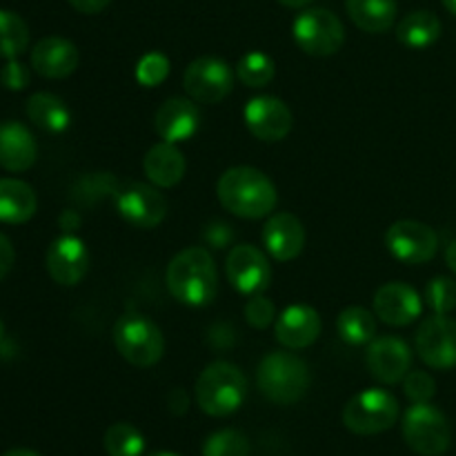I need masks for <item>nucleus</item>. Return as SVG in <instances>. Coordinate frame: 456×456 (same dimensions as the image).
<instances>
[{
	"instance_id": "nucleus-1",
	"label": "nucleus",
	"mask_w": 456,
	"mask_h": 456,
	"mask_svg": "<svg viewBox=\"0 0 456 456\" xmlns=\"http://www.w3.org/2000/svg\"><path fill=\"white\" fill-rule=\"evenodd\" d=\"M167 288L176 301L190 307H205L214 301L218 274L212 254L205 248H187L169 261Z\"/></svg>"
},
{
	"instance_id": "nucleus-2",
	"label": "nucleus",
	"mask_w": 456,
	"mask_h": 456,
	"mask_svg": "<svg viewBox=\"0 0 456 456\" xmlns=\"http://www.w3.org/2000/svg\"><path fill=\"white\" fill-rule=\"evenodd\" d=\"M218 200L230 214L240 218H263L274 212L276 187L254 167H232L218 178Z\"/></svg>"
},
{
	"instance_id": "nucleus-3",
	"label": "nucleus",
	"mask_w": 456,
	"mask_h": 456,
	"mask_svg": "<svg viewBox=\"0 0 456 456\" xmlns=\"http://www.w3.org/2000/svg\"><path fill=\"white\" fill-rule=\"evenodd\" d=\"M196 403L209 417H230L248 396V379L239 365L216 361L200 372L196 381Z\"/></svg>"
},
{
	"instance_id": "nucleus-4",
	"label": "nucleus",
	"mask_w": 456,
	"mask_h": 456,
	"mask_svg": "<svg viewBox=\"0 0 456 456\" xmlns=\"http://www.w3.org/2000/svg\"><path fill=\"white\" fill-rule=\"evenodd\" d=\"M258 390L276 405H294L310 390V368L292 352H270L258 363Z\"/></svg>"
},
{
	"instance_id": "nucleus-5",
	"label": "nucleus",
	"mask_w": 456,
	"mask_h": 456,
	"mask_svg": "<svg viewBox=\"0 0 456 456\" xmlns=\"http://www.w3.org/2000/svg\"><path fill=\"white\" fill-rule=\"evenodd\" d=\"M114 346L127 363L151 368L163 359L165 338L159 325L142 314H123L114 325Z\"/></svg>"
},
{
	"instance_id": "nucleus-6",
	"label": "nucleus",
	"mask_w": 456,
	"mask_h": 456,
	"mask_svg": "<svg viewBox=\"0 0 456 456\" xmlns=\"http://www.w3.org/2000/svg\"><path fill=\"white\" fill-rule=\"evenodd\" d=\"M403 441L421 456H441L452 444V428L448 417L430 403H414L401 423Z\"/></svg>"
},
{
	"instance_id": "nucleus-7",
	"label": "nucleus",
	"mask_w": 456,
	"mask_h": 456,
	"mask_svg": "<svg viewBox=\"0 0 456 456\" xmlns=\"http://www.w3.org/2000/svg\"><path fill=\"white\" fill-rule=\"evenodd\" d=\"M399 419V401L386 390H365L352 396L343 408V423L361 436L381 435Z\"/></svg>"
},
{
	"instance_id": "nucleus-8",
	"label": "nucleus",
	"mask_w": 456,
	"mask_h": 456,
	"mask_svg": "<svg viewBox=\"0 0 456 456\" xmlns=\"http://www.w3.org/2000/svg\"><path fill=\"white\" fill-rule=\"evenodd\" d=\"M294 40L310 56H332L346 43V27L330 9H305L292 27Z\"/></svg>"
},
{
	"instance_id": "nucleus-9",
	"label": "nucleus",
	"mask_w": 456,
	"mask_h": 456,
	"mask_svg": "<svg viewBox=\"0 0 456 456\" xmlns=\"http://www.w3.org/2000/svg\"><path fill=\"white\" fill-rule=\"evenodd\" d=\"M183 87L190 94L191 101L205 102V105H216L223 98L230 96L232 87H234V74H232L230 65L221 61V58H196L185 69Z\"/></svg>"
},
{
	"instance_id": "nucleus-10",
	"label": "nucleus",
	"mask_w": 456,
	"mask_h": 456,
	"mask_svg": "<svg viewBox=\"0 0 456 456\" xmlns=\"http://www.w3.org/2000/svg\"><path fill=\"white\" fill-rule=\"evenodd\" d=\"M116 209L125 223L138 230H151L167 216V200L159 187L145 183H125L116 191Z\"/></svg>"
},
{
	"instance_id": "nucleus-11",
	"label": "nucleus",
	"mask_w": 456,
	"mask_h": 456,
	"mask_svg": "<svg viewBox=\"0 0 456 456\" xmlns=\"http://www.w3.org/2000/svg\"><path fill=\"white\" fill-rule=\"evenodd\" d=\"M387 252L405 265H421L435 258L439 236L430 225L419 221H396L386 232Z\"/></svg>"
},
{
	"instance_id": "nucleus-12",
	"label": "nucleus",
	"mask_w": 456,
	"mask_h": 456,
	"mask_svg": "<svg viewBox=\"0 0 456 456\" xmlns=\"http://www.w3.org/2000/svg\"><path fill=\"white\" fill-rule=\"evenodd\" d=\"M414 346L428 368H456V321L448 319V314L430 316L419 328Z\"/></svg>"
},
{
	"instance_id": "nucleus-13",
	"label": "nucleus",
	"mask_w": 456,
	"mask_h": 456,
	"mask_svg": "<svg viewBox=\"0 0 456 456\" xmlns=\"http://www.w3.org/2000/svg\"><path fill=\"white\" fill-rule=\"evenodd\" d=\"M225 272L236 292L245 294V297L263 294L272 279L270 261L254 245H234L227 254Z\"/></svg>"
},
{
	"instance_id": "nucleus-14",
	"label": "nucleus",
	"mask_w": 456,
	"mask_h": 456,
	"mask_svg": "<svg viewBox=\"0 0 456 456\" xmlns=\"http://www.w3.org/2000/svg\"><path fill=\"white\" fill-rule=\"evenodd\" d=\"M243 118L252 136L265 142H279L292 132V111L274 96H256L245 105Z\"/></svg>"
},
{
	"instance_id": "nucleus-15",
	"label": "nucleus",
	"mask_w": 456,
	"mask_h": 456,
	"mask_svg": "<svg viewBox=\"0 0 456 456\" xmlns=\"http://www.w3.org/2000/svg\"><path fill=\"white\" fill-rule=\"evenodd\" d=\"M370 374L386 386L403 381L412 365L408 343L396 337H374L365 354Z\"/></svg>"
},
{
	"instance_id": "nucleus-16",
	"label": "nucleus",
	"mask_w": 456,
	"mask_h": 456,
	"mask_svg": "<svg viewBox=\"0 0 456 456\" xmlns=\"http://www.w3.org/2000/svg\"><path fill=\"white\" fill-rule=\"evenodd\" d=\"M89 270V249L76 236L65 234L53 240L47 249V272L58 285L74 288Z\"/></svg>"
},
{
	"instance_id": "nucleus-17",
	"label": "nucleus",
	"mask_w": 456,
	"mask_h": 456,
	"mask_svg": "<svg viewBox=\"0 0 456 456\" xmlns=\"http://www.w3.org/2000/svg\"><path fill=\"white\" fill-rule=\"evenodd\" d=\"M423 301L414 288L405 283H386L374 294V316L387 325L403 328L421 316Z\"/></svg>"
},
{
	"instance_id": "nucleus-18",
	"label": "nucleus",
	"mask_w": 456,
	"mask_h": 456,
	"mask_svg": "<svg viewBox=\"0 0 456 456\" xmlns=\"http://www.w3.org/2000/svg\"><path fill=\"white\" fill-rule=\"evenodd\" d=\"M200 111L190 98H169L159 107L154 129L165 142H185L199 132Z\"/></svg>"
},
{
	"instance_id": "nucleus-19",
	"label": "nucleus",
	"mask_w": 456,
	"mask_h": 456,
	"mask_svg": "<svg viewBox=\"0 0 456 456\" xmlns=\"http://www.w3.org/2000/svg\"><path fill=\"white\" fill-rule=\"evenodd\" d=\"M78 61L80 53L76 45L71 40L61 38V36H49V38L38 40L31 49V67L43 78H67L76 71Z\"/></svg>"
},
{
	"instance_id": "nucleus-20",
	"label": "nucleus",
	"mask_w": 456,
	"mask_h": 456,
	"mask_svg": "<svg viewBox=\"0 0 456 456\" xmlns=\"http://www.w3.org/2000/svg\"><path fill=\"white\" fill-rule=\"evenodd\" d=\"M263 243L272 258L281 263L294 261L305 245V230L294 214L281 212L267 218L263 227Z\"/></svg>"
},
{
	"instance_id": "nucleus-21",
	"label": "nucleus",
	"mask_w": 456,
	"mask_h": 456,
	"mask_svg": "<svg viewBox=\"0 0 456 456\" xmlns=\"http://www.w3.org/2000/svg\"><path fill=\"white\" fill-rule=\"evenodd\" d=\"M276 341L288 350L310 347L321 334V316L310 305H289L276 319Z\"/></svg>"
},
{
	"instance_id": "nucleus-22",
	"label": "nucleus",
	"mask_w": 456,
	"mask_h": 456,
	"mask_svg": "<svg viewBox=\"0 0 456 456\" xmlns=\"http://www.w3.org/2000/svg\"><path fill=\"white\" fill-rule=\"evenodd\" d=\"M38 145L29 129L20 123H0V167L7 172H25L36 163Z\"/></svg>"
},
{
	"instance_id": "nucleus-23",
	"label": "nucleus",
	"mask_w": 456,
	"mask_h": 456,
	"mask_svg": "<svg viewBox=\"0 0 456 456\" xmlns=\"http://www.w3.org/2000/svg\"><path fill=\"white\" fill-rule=\"evenodd\" d=\"M185 156L181 154L174 142H159L151 147L142 159V169L145 176L154 183L156 187H174L185 176Z\"/></svg>"
},
{
	"instance_id": "nucleus-24",
	"label": "nucleus",
	"mask_w": 456,
	"mask_h": 456,
	"mask_svg": "<svg viewBox=\"0 0 456 456\" xmlns=\"http://www.w3.org/2000/svg\"><path fill=\"white\" fill-rule=\"evenodd\" d=\"M38 199L34 187L18 178H0V223L20 225L36 214Z\"/></svg>"
},
{
	"instance_id": "nucleus-25",
	"label": "nucleus",
	"mask_w": 456,
	"mask_h": 456,
	"mask_svg": "<svg viewBox=\"0 0 456 456\" xmlns=\"http://www.w3.org/2000/svg\"><path fill=\"white\" fill-rule=\"evenodd\" d=\"M25 111L27 118H29L36 127L49 134H62L71 123V111L69 107L65 105V101L47 92L29 96Z\"/></svg>"
},
{
	"instance_id": "nucleus-26",
	"label": "nucleus",
	"mask_w": 456,
	"mask_h": 456,
	"mask_svg": "<svg viewBox=\"0 0 456 456\" xmlns=\"http://www.w3.org/2000/svg\"><path fill=\"white\" fill-rule=\"evenodd\" d=\"M347 16L361 31L383 34L396 20V0H346Z\"/></svg>"
},
{
	"instance_id": "nucleus-27",
	"label": "nucleus",
	"mask_w": 456,
	"mask_h": 456,
	"mask_svg": "<svg viewBox=\"0 0 456 456\" xmlns=\"http://www.w3.org/2000/svg\"><path fill=\"white\" fill-rule=\"evenodd\" d=\"M441 36V20L436 13L428 9H417L408 13L403 20L396 25V38L401 45L410 49H426L435 45Z\"/></svg>"
},
{
	"instance_id": "nucleus-28",
	"label": "nucleus",
	"mask_w": 456,
	"mask_h": 456,
	"mask_svg": "<svg viewBox=\"0 0 456 456\" xmlns=\"http://www.w3.org/2000/svg\"><path fill=\"white\" fill-rule=\"evenodd\" d=\"M338 337L350 346H365L377 337V321H374L372 312L365 307L352 305L338 314L337 319Z\"/></svg>"
},
{
	"instance_id": "nucleus-29",
	"label": "nucleus",
	"mask_w": 456,
	"mask_h": 456,
	"mask_svg": "<svg viewBox=\"0 0 456 456\" xmlns=\"http://www.w3.org/2000/svg\"><path fill=\"white\" fill-rule=\"evenodd\" d=\"M29 45V27L18 13L0 9V58H18Z\"/></svg>"
},
{
	"instance_id": "nucleus-30",
	"label": "nucleus",
	"mask_w": 456,
	"mask_h": 456,
	"mask_svg": "<svg viewBox=\"0 0 456 456\" xmlns=\"http://www.w3.org/2000/svg\"><path fill=\"white\" fill-rule=\"evenodd\" d=\"M102 445L110 456H141L145 452V436L132 423H114L107 428Z\"/></svg>"
},
{
	"instance_id": "nucleus-31",
	"label": "nucleus",
	"mask_w": 456,
	"mask_h": 456,
	"mask_svg": "<svg viewBox=\"0 0 456 456\" xmlns=\"http://www.w3.org/2000/svg\"><path fill=\"white\" fill-rule=\"evenodd\" d=\"M236 74H239L240 83L252 89H258L272 83V78L276 74V65L267 53L249 52L236 65Z\"/></svg>"
},
{
	"instance_id": "nucleus-32",
	"label": "nucleus",
	"mask_w": 456,
	"mask_h": 456,
	"mask_svg": "<svg viewBox=\"0 0 456 456\" xmlns=\"http://www.w3.org/2000/svg\"><path fill=\"white\" fill-rule=\"evenodd\" d=\"M203 456H249V441L239 430H218L205 441Z\"/></svg>"
},
{
	"instance_id": "nucleus-33",
	"label": "nucleus",
	"mask_w": 456,
	"mask_h": 456,
	"mask_svg": "<svg viewBox=\"0 0 456 456\" xmlns=\"http://www.w3.org/2000/svg\"><path fill=\"white\" fill-rule=\"evenodd\" d=\"M426 303L435 314H450L456 310V281L450 276H436L426 288Z\"/></svg>"
},
{
	"instance_id": "nucleus-34",
	"label": "nucleus",
	"mask_w": 456,
	"mask_h": 456,
	"mask_svg": "<svg viewBox=\"0 0 456 456\" xmlns=\"http://www.w3.org/2000/svg\"><path fill=\"white\" fill-rule=\"evenodd\" d=\"M169 76V58L160 52H150L136 62V80L142 87L151 89L165 83Z\"/></svg>"
},
{
	"instance_id": "nucleus-35",
	"label": "nucleus",
	"mask_w": 456,
	"mask_h": 456,
	"mask_svg": "<svg viewBox=\"0 0 456 456\" xmlns=\"http://www.w3.org/2000/svg\"><path fill=\"white\" fill-rule=\"evenodd\" d=\"M403 392L412 403H430L432 396L436 395V383L428 372L414 370L403 379Z\"/></svg>"
},
{
	"instance_id": "nucleus-36",
	"label": "nucleus",
	"mask_w": 456,
	"mask_h": 456,
	"mask_svg": "<svg viewBox=\"0 0 456 456\" xmlns=\"http://www.w3.org/2000/svg\"><path fill=\"white\" fill-rule=\"evenodd\" d=\"M274 316L276 307L265 294H254L248 301V305H245V319H248V323L256 330H265L267 325L274 321Z\"/></svg>"
},
{
	"instance_id": "nucleus-37",
	"label": "nucleus",
	"mask_w": 456,
	"mask_h": 456,
	"mask_svg": "<svg viewBox=\"0 0 456 456\" xmlns=\"http://www.w3.org/2000/svg\"><path fill=\"white\" fill-rule=\"evenodd\" d=\"M29 80H31L29 69H27L20 61H16V58L7 61V65L0 69V85H4V87L12 89V92H20V89H25L27 85H29Z\"/></svg>"
},
{
	"instance_id": "nucleus-38",
	"label": "nucleus",
	"mask_w": 456,
	"mask_h": 456,
	"mask_svg": "<svg viewBox=\"0 0 456 456\" xmlns=\"http://www.w3.org/2000/svg\"><path fill=\"white\" fill-rule=\"evenodd\" d=\"M203 239H205V243L212 245L214 249H223V248H227L232 240H234V232H232V227L227 225V223L214 221L205 227Z\"/></svg>"
},
{
	"instance_id": "nucleus-39",
	"label": "nucleus",
	"mask_w": 456,
	"mask_h": 456,
	"mask_svg": "<svg viewBox=\"0 0 456 456\" xmlns=\"http://www.w3.org/2000/svg\"><path fill=\"white\" fill-rule=\"evenodd\" d=\"M13 261H16V254H13L12 240L0 232V281L12 272Z\"/></svg>"
},
{
	"instance_id": "nucleus-40",
	"label": "nucleus",
	"mask_w": 456,
	"mask_h": 456,
	"mask_svg": "<svg viewBox=\"0 0 456 456\" xmlns=\"http://www.w3.org/2000/svg\"><path fill=\"white\" fill-rule=\"evenodd\" d=\"M111 0H69L71 7L80 13H87V16H94V13H101L102 9L110 4Z\"/></svg>"
},
{
	"instance_id": "nucleus-41",
	"label": "nucleus",
	"mask_w": 456,
	"mask_h": 456,
	"mask_svg": "<svg viewBox=\"0 0 456 456\" xmlns=\"http://www.w3.org/2000/svg\"><path fill=\"white\" fill-rule=\"evenodd\" d=\"M61 227L65 232H74L76 227H80V216L74 212V209H67V212L61 214Z\"/></svg>"
},
{
	"instance_id": "nucleus-42",
	"label": "nucleus",
	"mask_w": 456,
	"mask_h": 456,
	"mask_svg": "<svg viewBox=\"0 0 456 456\" xmlns=\"http://www.w3.org/2000/svg\"><path fill=\"white\" fill-rule=\"evenodd\" d=\"M445 265L456 274V240H452V243L445 248Z\"/></svg>"
},
{
	"instance_id": "nucleus-43",
	"label": "nucleus",
	"mask_w": 456,
	"mask_h": 456,
	"mask_svg": "<svg viewBox=\"0 0 456 456\" xmlns=\"http://www.w3.org/2000/svg\"><path fill=\"white\" fill-rule=\"evenodd\" d=\"M3 456H40V454L34 452V450H27V448H13V450H7Z\"/></svg>"
},
{
	"instance_id": "nucleus-44",
	"label": "nucleus",
	"mask_w": 456,
	"mask_h": 456,
	"mask_svg": "<svg viewBox=\"0 0 456 456\" xmlns=\"http://www.w3.org/2000/svg\"><path fill=\"white\" fill-rule=\"evenodd\" d=\"M281 4H285V7H292V9H301V7H307V4L312 3V0H279Z\"/></svg>"
},
{
	"instance_id": "nucleus-45",
	"label": "nucleus",
	"mask_w": 456,
	"mask_h": 456,
	"mask_svg": "<svg viewBox=\"0 0 456 456\" xmlns=\"http://www.w3.org/2000/svg\"><path fill=\"white\" fill-rule=\"evenodd\" d=\"M441 3L445 4V9H448L450 13H454L456 16V0H441Z\"/></svg>"
},
{
	"instance_id": "nucleus-46",
	"label": "nucleus",
	"mask_w": 456,
	"mask_h": 456,
	"mask_svg": "<svg viewBox=\"0 0 456 456\" xmlns=\"http://www.w3.org/2000/svg\"><path fill=\"white\" fill-rule=\"evenodd\" d=\"M147 456H178V454H174V452H165V450H160V452H151V454H147Z\"/></svg>"
},
{
	"instance_id": "nucleus-47",
	"label": "nucleus",
	"mask_w": 456,
	"mask_h": 456,
	"mask_svg": "<svg viewBox=\"0 0 456 456\" xmlns=\"http://www.w3.org/2000/svg\"><path fill=\"white\" fill-rule=\"evenodd\" d=\"M3 334H4V330H3V323H0V341H3Z\"/></svg>"
}]
</instances>
